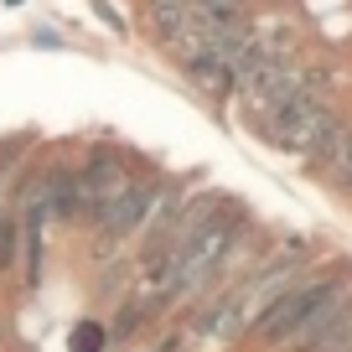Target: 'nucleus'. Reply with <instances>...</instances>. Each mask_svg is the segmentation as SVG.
Instances as JSON below:
<instances>
[{
    "label": "nucleus",
    "mask_w": 352,
    "mask_h": 352,
    "mask_svg": "<svg viewBox=\"0 0 352 352\" xmlns=\"http://www.w3.org/2000/svg\"><path fill=\"white\" fill-rule=\"evenodd\" d=\"M347 130H352V120L342 109H331L327 120H321V130L306 140V151H300V166H306L311 176H327V166H331V155L342 151V140H347Z\"/></svg>",
    "instance_id": "obj_5"
},
{
    "label": "nucleus",
    "mask_w": 352,
    "mask_h": 352,
    "mask_svg": "<svg viewBox=\"0 0 352 352\" xmlns=\"http://www.w3.org/2000/svg\"><path fill=\"white\" fill-rule=\"evenodd\" d=\"M331 192H342V197H352V130H347V140H342V151L331 155V166H327V176H321Z\"/></svg>",
    "instance_id": "obj_7"
},
{
    "label": "nucleus",
    "mask_w": 352,
    "mask_h": 352,
    "mask_svg": "<svg viewBox=\"0 0 352 352\" xmlns=\"http://www.w3.org/2000/svg\"><path fill=\"white\" fill-rule=\"evenodd\" d=\"M166 176L161 171H130L124 176V187L114 192V202L99 212V223L88 228V259H120L124 249H135L140 243V228L145 218H151V202L155 192H161Z\"/></svg>",
    "instance_id": "obj_2"
},
{
    "label": "nucleus",
    "mask_w": 352,
    "mask_h": 352,
    "mask_svg": "<svg viewBox=\"0 0 352 352\" xmlns=\"http://www.w3.org/2000/svg\"><path fill=\"white\" fill-rule=\"evenodd\" d=\"M347 290H352V270H327V275H316V264H311L306 275H296L275 300H264V306L254 311L243 337H249L254 347H290V342H296L331 300L347 296Z\"/></svg>",
    "instance_id": "obj_1"
},
{
    "label": "nucleus",
    "mask_w": 352,
    "mask_h": 352,
    "mask_svg": "<svg viewBox=\"0 0 352 352\" xmlns=\"http://www.w3.org/2000/svg\"><path fill=\"white\" fill-rule=\"evenodd\" d=\"M327 88H331V73L321 78V83L300 88L296 99H285L280 109H270V114H259V120H249V124L259 130V140H264V145H275V151L300 155V151H306V140L321 130V120H327V114L337 109Z\"/></svg>",
    "instance_id": "obj_3"
},
{
    "label": "nucleus",
    "mask_w": 352,
    "mask_h": 352,
    "mask_svg": "<svg viewBox=\"0 0 352 352\" xmlns=\"http://www.w3.org/2000/svg\"><path fill=\"white\" fill-rule=\"evenodd\" d=\"M130 155L114 151V145H94L83 161L73 166V192H78V212H73V228H94L99 212L114 202V192L124 187V176H130Z\"/></svg>",
    "instance_id": "obj_4"
},
{
    "label": "nucleus",
    "mask_w": 352,
    "mask_h": 352,
    "mask_svg": "<svg viewBox=\"0 0 352 352\" xmlns=\"http://www.w3.org/2000/svg\"><path fill=\"white\" fill-rule=\"evenodd\" d=\"M145 311H155V306H151V296H140V290H130V296L114 306V321H109V342H114V347H124V342L140 331Z\"/></svg>",
    "instance_id": "obj_6"
}]
</instances>
